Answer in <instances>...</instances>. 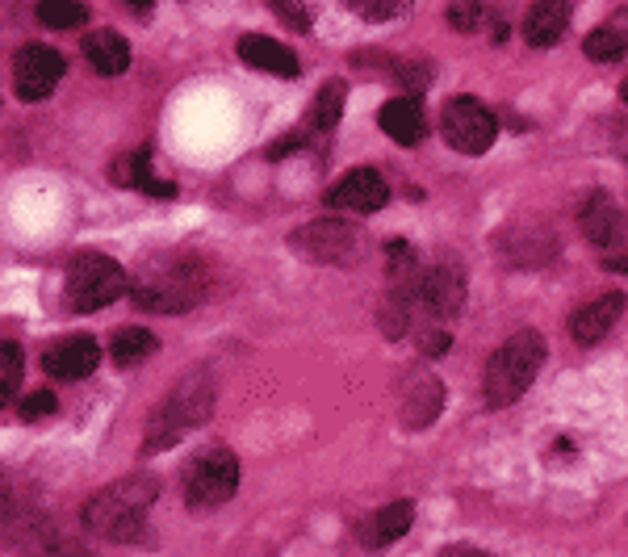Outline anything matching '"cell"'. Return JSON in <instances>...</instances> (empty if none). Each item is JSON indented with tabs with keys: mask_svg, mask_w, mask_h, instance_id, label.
Here are the masks:
<instances>
[{
	"mask_svg": "<svg viewBox=\"0 0 628 557\" xmlns=\"http://www.w3.org/2000/svg\"><path fill=\"white\" fill-rule=\"evenodd\" d=\"M160 495V483L147 478V474H130L122 483H109L92 495L80 520L89 533L106 540H118V545H147L151 540V528H147V507L156 504Z\"/></svg>",
	"mask_w": 628,
	"mask_h": 557,
	"instance_id": "6da1fadb",
	"label": "cell"
},
{
	"mask_svg": "<svg viewBox=\"0 0 628 557\" xmlns=\"http://www.w3.org/2000/svg\"><path fill=\"white\" fill-rule=\"evenodd\" d=\"M206 289H210L206 265L177 252L147 260L143 272L130 281V298L139 310H151V315H185L206 298Z\"/></svg>",
	"mask_w": 628,
	"mask_h": 557,
	"instance_id": "7a4b0ae2",
	"label": "cell"
},
{
	"mask_svg": "<svg viewBox=\"0 0 628 557\" xmlns=\"http://www.w3.org/2000/svg\"><path fill=\"white\" fill-rule=\"evenodd\" d=\"M215 398H218V386L206 369H193L189 378H180L177 386H172V395L151 411V424H147L143 431L147 457L172 449L185 431L201 428V424L210 419V411H215Z\"/></svg>",
	"mask_w": 628,
	"mask_h": 557,
	"instance_id": "3957f363",
	"label": "cell"
},
{
	"mask_svg": "<svg viewBox=\"0 0 628 557\" xmlns=\"http://www.w3.org/2000/svg\"><path fill=\"white\" fill-rule=\"evenodd\" d=\"M540 365H545V336L524 327L516 336H507L499 344V352L490 357L482 378V398L486 407H511L528 395V386L537 381Z\"/></svg>",
	"mask_w": 628,
	"mask_h": 557,
	"instance_id": "277c9868",
	"label": "cell"
},
{
	"mask_svg": "<svg viewBox=\"0 0 628 557\" xmlns=\"http://www.w3.org/2000/svg\"><path fill=\"white\" fill-rule=\"evenodd\" d=\"M126 289H130V277L118 260L101 252H80L72 256L68 277H63V302L72 315H92L101 306L118 302Z\"/></svg>",
	"mask_w": 628,
	"mask_h": 557,
	"instance_id": "5b68a950",
	"label": "cell"
},
{
	"mask_svg": "<svg viewBox=\"0 0 628 557\" xmlns=\"http://www.w3.org/2000/svg\"><path fill=\"white\" fill-rule=\"evenodd\" d=\"M185 504L189 507H218L227 504L239 486V461L227 445H206L185 469Z\"/></svg>",
	"mask_w": 628,
	"mask_h": 557,
	"instance_id": "8992f818",
	"label": "cell"
},
{
	"mask_svg": "<svg viewBox=\"0 0 628 557\" xmlns=\"http://www.w3.org/2000/svg\"><path fill=\"white\" fill-rule=\"evenodd\" d=\"M289 248L310 265H348L365 248V231L348 218H315L289 235Z\"/></svg>",
	"mask_w": 628,
	"mask_h": 557,
	"instance_id": "52a82bcc",
	"label": "cell"
},
{
	"mask_svg": "<svg viewBox=\"0 0 628 557\" xmlns=\"http://www.w3.org/2000/svg\"><path fill=\"white\" fill-rule=\"evenodd\" d=\"M440 130H445L449 147H457L461 156H486L495 147V135H499V118L478 97H452L440 113Z\"/></svg>",
	"mask_w": 628,
	"mask_h": 557,
	"instance_id": "ba28073f",
	"label": "cell"
},
{
	"mask_svg": "<svg viewBox=\"0 0 628 557\" xmlns=\"http://www.w3.org/2000/svg\"><path fill=\"white\" fill-rule=\"evenodd\" d=\"M466 306V272L457 265H431L428 272H419L415 281V310L419 319L445 324Z\"/></svg>",
	"mask_w": 628,
	"mask_h": 557,
	"instance_id": "9c48e42d",
	"label": "cell"
},
{
	"mask_svg": "<svg viewBox=\"0 0 628 557\" xmlns=\"http://www.w3.org/2000/svg\"><path fill=\"white\" fill-rule=\"evenodd\" d=\"M63 80V54L54 47H42V42H26L13 59V92L21 101H42L51 97Z\"/></svg>",
	"mask_w": 628,
	"mask_h": 557,
	"instance_id": "30bf717a",
	"label": "cell"
},
{
	"mask_svg": "<svg viewBox=\"0 0 628 557\" xmlns=\"http://www.w3.org/2000/svg\"><path fill=\"white\" fill-rule=\"evenodd\" d=\"M390 201V185L377 168H352L348 177L336 180V189L327 193V206L331 210H343V215H373Z\"/></svg>",
	"mask_w": 628,
	"mask_h": 557,
	"instance_id": "8fae6325",
	"label": "cell"
},
{
	"mask_svg": "<svg viewBox=\"0 0 628 557\" xmlns=\"http://www.w3.org/2000/svg\"><path fill=\"white\" fill-rule=\"evenodd\" d=\"M440 407H445V386H440V378L428 374V369H411V374L402 378V390H398L402 428H411V431L431 428V419L440 415Z\"/></svg>",
	"mask_w": 628,
	"mask_h": 557,
	"instance_id": "7c38bea8",
	"label": "cell"
},
{
	"mask_svg": "<svg viewBox=\"0 0 628 557\" xmlns=\"http://www.w3.org/2000/svg\"><path fill=\"white\" fill-rule=\"evenodd\" d=\"M582 231L604 256L628 252V215L608 198V193H591L582 206Z\"/></svg>",
	"mask_w": 628,
	"mask_h": 557,
	"instance_id": "4fadbf2b",
	"label": "cell"
},
{
	"mask_svg": "<svg viewBox=\"0 0 628 557\" xmlns=\"http://www.w3.org/2000/svg\"><path fill=\"white\" fill-rule=\"evenodd\" d=\"M97 365H101V348L92 336H68V340L51 344L42 357V369L54 381H84Z\"/></svg>",
	"mask_w": 628,
	"mask_h": 557,
	"instance_id": "5bb4252c",
	"label": "cell"
},
{
	"mask_svg": "<svg viewBox=\"0 0 628 557\" xmlns=\"http://www.w3.org/2000/svg\"><path fill=\"white\" fill-rule=\"evenodd\" d=\"M625 306H628V298L620 294V289H611V294H604V298H595V302L582 306L575 319H570V336H575V344L591 348V344L604 340L611 327L620 324Z\"/></svg>",
	"mask_w": 628,
	"mask_h": 557,
	"instance_id": "9a60e30c",
	"label": "cell"
},
{
	"mask_svg": "<svg viewBox=\"0 0 628 557\" xmlns=\"http://www.w3.org/2000/svg\"><path fill=\"white\" fill-rule=\"evenodd\" d=\"M109 177L113 185H126V189H143V193H156V198H177V185H168L151 172V151L139 147V151H126L109 163Z\"/></svg>",
	"mask_w": 628,
	"mask_h": 557,
	"instance_id": "2e32d148",
	"label": "cell"
},
{
	"mask_svg": "<svg viewBox=\"0 0 628 557\" xmlns=\"http://www.w3.org/2000/svg\"><path fill=\"white\" fill-rule=\"evenodd\" d=\"M566 26H570V0H537L524 13V42L545 51L566 34Z\"/></svg>",
	"mask_w": 628,
	"mask_h": 557,
	"instance_id": "e0dca14e",
	"label": "cell"
},
{
	"mask_svg": "<svg viewBox=\"0 0 628 557\" xmlns=\"http://www.w3.org/2000/svg\"><path fill=\"white\" fill-rule=\"evenodd\" d=\"M239 59L248 63V68H260V72H272V76H298V54L281 47L277 38L269 34H243L239 38Z\"/></svg>",
	"mask_w": 628,
	"mask_h": 557,
	"instance_id": "ac0fdd59",
	"label": "cell"
},
{
	"mask_svg": "<svg viewBox=\"0 0 628 557\" xmlns=\"http://www.w3.org/2000/svg\"><path fill=\"white\" fill-rule=\"evenodd\" d=\"M411 520H415V507L407 504V499H398V504H386L381 511H373L369 520L360 524V545L365 549H386L390 540H398L407 528H411Z\"/></svg>",
	"mask_w": 628,
	"mask_h": 557,
	"instance_id": "d6986e66",
	"label": "cell"
},
{
	"mask_svg": "<svg viewBox=\"0 0 628 557\" xmlns=\"http://www.w3.org/2000/svg\"><path fill=\"white\" fill-rule=\"evenodd\" d=\"M377 122H381V130L395 139V143L402 147H415L419 139H423V109H419V101L415 97H398V101H386L381 106V113H377Z\"/></svg>",
	"mask_w": 628,
	"mask_h": 557,
	"instance_id": "ffe728a7",
	"label": "cell"
},
{
	"mask_svg": "<svg viewBox=\"0 0 628 557\" xmlns=\"http://www.w3.org/2000/svg\"><path fill=\"white\" fill-rule=\"evenodd\" d=\"M84 54L101 76H122L130 68V42L118 30H92L84 38Z\"/></svg>",
	"mask_w": 628,
	"mask_h": 557,
	"instance_id": "44dd1931",
	"label": "cell"
},
{
	"mask_svg": "<svg viewBox=\"0 0 628 557\" xmlns=\"http://www.w3.org/2000/svg\"><path fill=\"white\" fill-rule=\"evenodd\" d=\"M582 51L595 63H616L628 51V9H616L599 30H591L587 42H582Z\"/></svg>",
	"mask_w": 628,
	"mask_h": 557,
	"instance_id": "7402d4cb",
	"label": "cell"
},
{
	"mask_svg": "<svg viewBox=\"0 0 628 557\" xmlns=\"http://www.w3.org/2000/svg\"><path fill=\"white\" fill-rule=\"evenodd\" d=\"M156 348H160V340L147 327H118L109 340V357H113V365L130 369V365H143L147 357H156Z\"/></svg>",
	"mask_w": 628,
	"mask_h": 557,
	"instance_id": "603a6c76",
	"label": "cell"
},
{
	"mask_svg": "<svg viewBox=\"0 0 628 557\" xmlns=\"http://www.w3.org/2000/svg\"><path fill=\"white\" fill-rule=\"evenodd\" d=\"M343 97H348V84H343V80H327L323 89H319V97L310 101V118H306V127L310 130L336 127V122H340V113H343Z\"/></svg>",
	"mask_w": 628,
	"mask_h": 557,
	"instance_id": "cb8c5ba5",
	"label": "cell"
},
{
	"mask_svg": "<svg viewBox=\"0 0 628 557\" xmlns=\"http://www.w3.org/2000/svg\"><path fill=\"white\" fill-rule=\"evenodd\" d=\"M84 18H89L84 0H38V21L51 30H76L84 26Z\"/></svg>",
	"mask_w": 628,
	"mask_h": 557,
	"instance_id": "d4e9b609",
	"label": "cell"
},
{
	"mask_svg": "<svg viewBox=\"0 0 628 557\" xmlns=\"http://www.w3.org/2000/svg\"><path fill=\"white\" fill-rule=\"evenodd\" d=\"M18 381H21V348L13 340H4L0 344V402L4 407L18 395Z\"/></svg>",
	"mask_w": 628,
	"mask_h": 557,
	"instance_id": "484cf974",
	"label": "cell"
},
{
	"mask_svg": "<svg viewBox=\"0 0 628 557\" xmlns=\"http://www.w3.org/2000/svg\"><path fill=\"white\" fill-rule=\"evenodd\" d=\"M486 18H490V13H486L482 0H449V26L452 30H461V34L482 30Z\"/></svg>",
	"mask_w": 628,
	"mask_h": 557,
	"instance_id": "4316f807",
	"label": "cell"
},
{
	"mask_svg": "<svg viewBox=\"0 0 628 557\" xmlns=\"http://www.w3.org/2000/svg\"><path fill=\"white\" fill-rule=\"evenodd\" d=\"M343 4L365 21H395L411 9V0H343Z\"/></svg>",
	"mask_w": 628,
	"mask_h": 557,
	"instance_id": "83f0119b",
	"label": "cell"
},
{
	"mask_svg": "<svg viewBox=\"0 0 628 557\" xmlns=\"http://www.w3.org/2000/svg\"><path fill=\"white\" fill-rule=\"evenodd\" d=\"M59 411V398L51 395V390H34V395L30 398H21V419H30V424H34V419H47V415H54Z\"/></svg>",
	"mask_w": 628,
	"mask_h": 557,
	"instance_id": "f1b7e54d",
	"label": "cell"
},
{
	"mask_svg": "<svg viewBox=\"0 0 628 557\" xmlns=\"http://www.w3.org/2000/svg\"><path fill=\"white\" fill-rule=\"evenodd\" d=\"M415 340H419V352H423V357H445L452 348V336L445 327H419Z\"/></svg>",
	"mask_w": 628,
	"mask_h": 557,
	"instance_id": "f546056e",
	"label": "cell"
},
{
	"mask_svg": "<svg viewBox=\"0 0 628 557\" xmlns=\"http://www.w3.org/2000/svg\"><path fill=\"white\" fill-rule=\"evenodd\" d=\"M395 76H398V84L402 89H411V92H423L431 84V68L428 63H395Z\"/></svg>",
	"mask_w": 628,
	"mask_h": 557,
	"instance_id": "4dcf8cb0",
	"label": "cell"
},
{
	"mask_svg": "<svg viewBox=\"0 0 628 557\" xmlns=\"http://www.w3.org/2000/svg\"><path fill=\"white\" fill-rule=\"evenodd\" d=\"M272 9H277V18L293 26V30H310V13H306L302 0H269Z\"/></svg>",
	"mask_w": 628,
	"mask_h": 557,
	"instance_id": "1f68e13d",
	"label": "cell"
},
{
	"mask_svg": "<svg viewBox=\"0 0 628 557\" xmlns=\"http://www.w3.org/2000/svg\"><path fill=\"white\" fill-rule=\"evenodd\" d=\"M302 143H306V130H293V135H281V139H272L265 156H269V160H286V156H293V151H298Z\"/></svg>",
	"mask_w": 628,
	"mask_h": 557,
	"instance_id": "d6a6232c",
	"label": "cell"
},
{
	"mask_svg": "<svg viewBox=\"0 0 628 557\" xmlns=\"http://www.w3.org/2000/svg\"><path fill=\"white\" fill-rule=\"evenodd\" d=\"M440 557H486L482 549H474V545H445Z\"/></svg>",
	"mask_w": 628,
	"mask_h": 557,
	"instance_id": "836d02e7",
	"label": "cell"
},
{
	"mask_svg": "<svg viewBox=\"0 0 628 557\" xmlns=\"http://www.w3.org/2000/svg\"><path fill=\"white\" fill-rule=\"evenodd\" d=\"M604 269H608V272H628V252L604 256Z\"/></svg>",
	"mask_w": 628,
	"mask_h": 557,
	"instance_id": "e575fe53",
	"label": "cell"
},
{
	"mask_svg": "<svg viewBox=\"0 0 628 557\" xmlns=\"http://www.w3.org/2000/svg\"><path fill=\"white\" fill-rule=\"evenodd\" d=\"M126 4H130V9H134V13H139V18H147V13H151V4H156V0H126Z\"/></svg>",
	"mask_w": 628,
	"mask_h": 557,
	"instance_id": "d590c367",
	"label": "cell"
},
{
	"mask_svg": "<svg viewBox=\"0 0 628 557\" xmlns=\"http://www.w3.org/2000/svg\"><path fill=\"white\" fill-rule=\"evenodd\" d=\"M620 97H625V106H628V80H625V84H620Z\"/></svg>",
	"mask_w": 628,
	"mask_h": 557,
	"instance_id": "8d00e7d4",
	"label": "cell"
}]
</instances>
